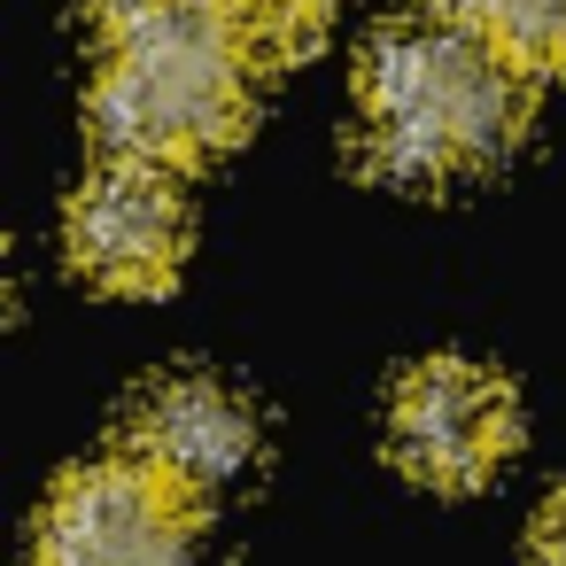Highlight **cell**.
<instances>
[{
	"label": "cell",
	"mask_w": 566,
	"mask_h": 566,
	"mask_svg": "<svg viewBox=\"0 0 566 566\" xmlns=\"http://www.w3.org/2000/svg\"><path fill=\"white\" fill-rule=\"evenodd\" d=\"M256 40L218 0H102L94 9V133L125 164H202L249 125Z\"/></svg>",
	"instance_id": "obj_1"
},
{
	"label": "cell",
	"mask_w": 566,
	"mask_h": 566,
	"mask_svg": "<svg viewBox=\"0 0 566 566\" xmlns=\"http://www.w3.org/2000/svg\"><path fill=\"white\" fill-rule=\"evenodd\" d=\"M63 241H71V264L102 287H164L187 256V202L171 187V171L156 164H94L63 210Z\"/></svg>",
	"instance_id": "obj_5"
},
{
	"label": "cell",
	"mask_w": 566,
	"mask_h": 566,
	"mask_svg": "<svg viewBox=\"0 0 566 566\" xmlns=\"http://www.w3.org/2000/svg\"><path fill=\"white\" fill-rule=\"evenodd\" d=\"M512 434H520V403L473 357H419L396 380L388 442L434 489H473L481 473H496V458L512 450Z\"/></svg>",
	"instance_id": "obj_4"
},
{
	"label": "cell",
	"mask_w": 566,
	"mask_h": 566,
	"mask_svg": "<svg viewBox=\"0 0 566 566\" xmlns=\"http://www.w3.org/2000/svg\"><path fill=\"white\" fill-rule=\"evenodd\" d=\"M527 551H535V566H566V489L543 496V512L527 527Z\"/></svg>",
	"instance_id": "obj_9"
},
{
	"label": "cell",
	"mask_w": 566,
	"mask_h": 566,
	"mask_svg": "<svg viewBox=\"0 0 566 566\" xmlns=\"http://www.w3.org/2000/svg\"><path fill=\"white\" fill-rule=\"evenodd\" d=\"M256 403L210 373H171L133 403V458L156 465L187 496H218L256 465Z\"/></svg>",
	"instance_id": "obj_6"
},
{
	"label": "cell",
	"mask_w": 566,
	"mask_h": 566,
	"mask_svg": "<svg viewBox=\"0 0 566 566\" xmlns=\"http://www.w3.org/2000/svg\"><path fill=\"white\" fill-rule=\"evenodd\" d=\"M32 566H195V496L133 450L71 465L40 504Z\"/></svg>",
	"instance_id": "obj_3"
},
{
	"label": "cell",
	"mask_w": 566,
	"mask_h": 566,
	"mask_svg": "<svg viewBox=\"0 0 566 566\" xmlns=\"http://www.w3.org/2000/svg\"><path fill=\"white\" fill-rule=\"evenodd\" d=\"M427 9L465 24L473 40H489L527 78L566 71V0H427Z\"/></svg>",
	"instance_id": "obj_7"
},
{
	"label": "cell",
	"mask_w": 566,
	"mask_h": 566,
	"mask_svg": "<svg viewBox=\"0 0 566 566\" xmlns=\"http://www.w3.org/2000/svg\"><path fill=\"white\" fill-rule=\"evenodd\" d=\"M218 9L256 40V55L264 48H295V40H311L318 24H326V9L334 0H218Z\"/></svg>",
	"instance_id": "obj_8"
},
{
	"label": "cell",
	"mask_w": 566,
	"mask_h": 566,
	"mask_svg": "<svg viewBox=\"0 0 566 566\" xmlns=\"http://www.w3.org/2000/svg\"><path fill=\"white\" fill-rule=\"evenodd\" d=\"M527 125V71L450 17L380 24L357 55V148L373 171L427 187L496 164Z\"/></svg>",
	"instance_id": "obj_2"
}]
</instances>
